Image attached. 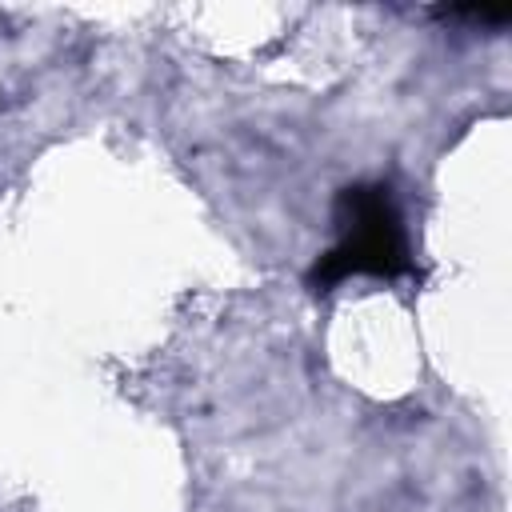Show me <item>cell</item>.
<instances>
[{
  "label": "cell",
  "instance_id": "obj_1",
  "mask_svg": "<svg viewBox=\"0 0 512 512\" xmlns=\"http://www.w3.org/2000/svg\"><path fill=\"white\" fill-rule=\"evenodd\" d=\"M404 224L384 184H352L336 196V244L308 268L312 292H332L352 276H412Z\"/></svg>",
  "mask_w": 512,
  "mask_h": 512
},
{
  "label": "cell",
  "instance_id": "obj_2",
  "mask_svg": "<svg viewBox=\"0 0 512 512\" xmlns=\"http://www.w3.org/2000/svg\"><path fill=\"white\" fill-rule=\"evenodd\" d=\"M436 16L444 20H468V24H488V28H500L512 20V8L500 4V8H484V4H452V8H436Z\"/></svg>",
  "mask_w": 512,
  "mask_h": 512
}]
</instances>
